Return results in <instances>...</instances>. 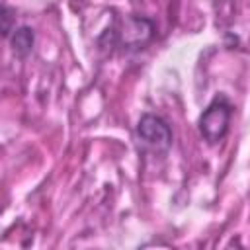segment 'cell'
Returning a JSON list of instances; mask_svg holds the SVG:
<instances>
[{"label":"cell","mask_w":250,"mask_h":250,"mask_svg":"<svg viewBox=\"0 0 250 250\" xmlns=\"http://www.w3.org/2000/svg\"><path fill=\"white\" fill-rule=\"evenodd\" d=\"M33 41H35V37H33V29H31V27L21 25V27L14 29V33L10 35L12 53H14L16 57H20V59L27 57V55L31 53V49H33Z\"/></svg>","instance_id":"cell-4"},{"label":"cell","mask_w":250,"mask_h":250,"mask_svg":"<svg viewBox=\"0 0 250 250\" xmlns=\"http://www.w3.org/2000/svg\"><path fill=\"white\" fill-rule=\"evenodd\" d=\"M152 33H154V23L141 16H129L123 21L121 29L117 31L123 49H141L145 43L150 41Z\"/></svg>","instance_id":"cell-3"},{"label":"cell","mask_w":250,"mask_h":250,"mask_svg":"<svg viewBox=\"0 0 250 250\" xmlns=\"http://www.w3.org/2000/svg\"><path fill=\"white\" fill-rule=\"evenodd\" d=\"M0 18H2V35H4V37H10V33L14 31V29H12L14 12H12L8 6H2V10H0Z\"/></svg>","instance_id":"cell-5"},{"label":"cell","mask_w":250,"mask_h":250,"mask_svg":"<svg viewBox=\"0 0 250 250\" xmlns=\"http://www.w3.org/2000/svg\"><path fill=\"white\" fill-rule=\"evenodd\" d=\"M230 113H232V105L229 104V100L225 96L215 98L207 105V109L201 113V117H199V131H201V137L209 145L219 143L227 135Z\"/></svg>","instance_id":"cell-1"},{"label":"cell","mask_w":250,"mask_h":250,"mask_svg":"<svg viewBox=\"0 0 250 250\" xmlns=\"http://www.w3.org/2000/svg\"><path fill=\"white\" fill-rule=\"evenodd\" d=\"M137 137L143 141L145 146H148L152 152H168L172 146V131L168 123L152 113H146L137 123Z\"/></svg>","instance_id":"cell-2"}]
</instances>
